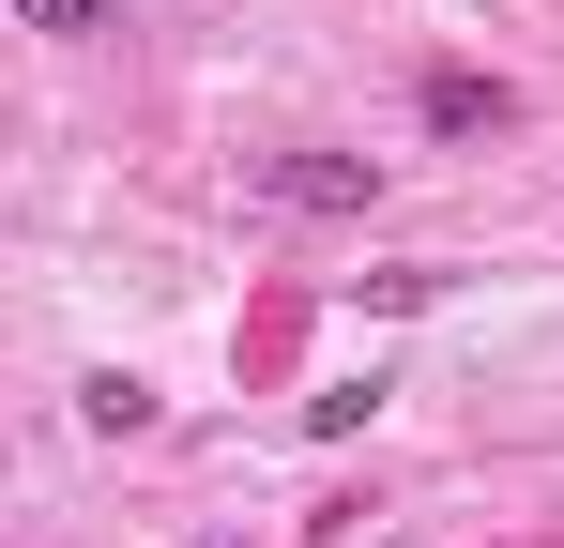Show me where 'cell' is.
I'll list each match as a JSON object with an SVG mask.
<instances>
[{
  "mask_svg": "<svg viewBox=\"0 0 564 548\" xmlns=\"http://www.w3.org/2000/svg\"><path fill=\"white\" fill-rule=\"evenodd\" d=\"M245 198H275V213H381V153H245Z\"/></svg>",
  "mask_w": 564,
  "mask_h": 548,
  "instance_id": "obj_1",
  "label": "cell"
},
{
  "mask_svg": "<svg viewBox=\"0 0 564 548\" xmlns=\"http://www.w3.org/2000/svg\"><path fill=\"white\" fill-rule=\"evenodd\" d=\"M412 107H427V138H503V122H519V91L473 77V62H427V91H412Z\"/></svg>",
  "mask_w": 564,
  "mask_h": 548,
  "instance_id": "obj_2",
  "label": "cell"
},
{
  "mask_svg": "<svg viewBox=\"0 0 564 548\" xmlns=\"http://www.w3.org/2000/svg\"><path fill=\"white\" fill-rule=\"evenodd\" d=\"M77 427L138 442V427H153V381H138V365H93V381H77Z\"/></svg>",
  "mask_w": 564,
  "mask_h": 548,
  "instance_id": "obj_3",
  "label": "cell"
},
{
  "mask_svg": "<svg viewBox=\"0 0 564 548\" xmlns=\"http://www.w3.org/2000/svg\"><path fill=\"white\" fill-rule=\"evenodd\" d=\"M367 412H381V381H321V396H305V442H351Z\"/></svg>",
  "mask_w": 564,
  "mask_h": 548,
  "instance_id": "obj_4",
  "label": "cell"
},
{
  "mask_svg": "<svg viewBox=\"0 0 564 548\" xmlns=\"http://www.w3.org/2000/svg\"><path fill=\"white\" fill-rule=\"evenodd\" d=\"M15 31H46V46H93V31H107V0H15Z\"/></svg>",
  "mask_w": 564,
  "mask_h": 548,
  "instance_id": "obj_5",
  "label": "cell"
},
{
  "mask_svg": "<svg viewBox=\"0 0 564 548\" xmlns=\"http://www.w3.org/2000/svg\"><path fill=\"white\" fill-rule=\"evenodd\" d=\"M184 548H229V534H184Z\"/></svg>",
  "mask_w": 564,
  "mask_h": 548,
  "instance_id": "obj_6",
  "label": "cell"
},
{
  "mask_svg": "<svg viewBox=\"0 0 564 548\" xmlns=\"http://www.w3.org/2000/svg\"><path fill=\"white\" fill-rule=\"evenodd\" d=\"M397 548H412V534H397Z\"/></svg>",
  "mask_w": 564,
  "mask_h": 548,
  "instance_id": "obj_7",
  "label": "cell"
}]
</instances>
